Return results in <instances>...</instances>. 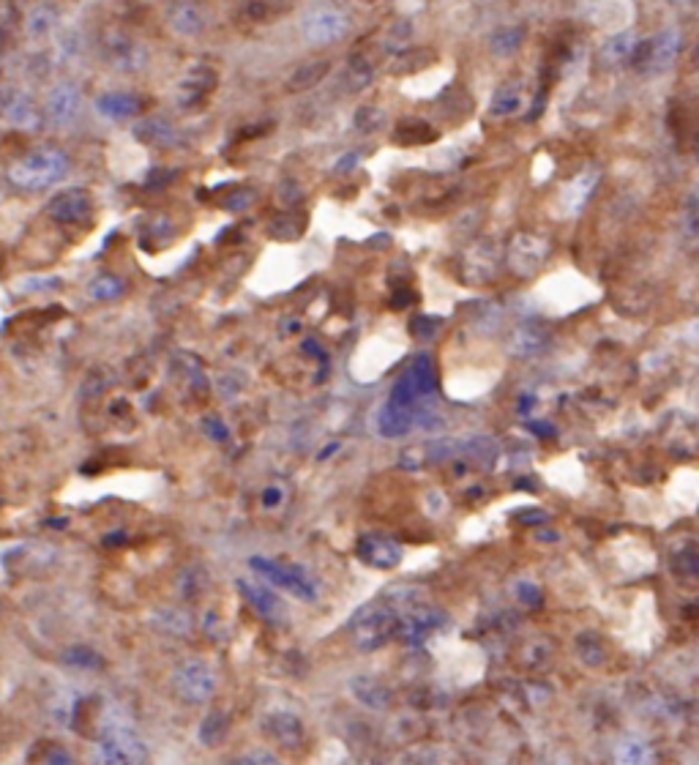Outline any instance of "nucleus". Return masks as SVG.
I'll use <instances>...</instances> for the list:
<instances>
[{"instance_id": "obj_16", "label": "nucleus", "mask_w": 699, "mask_h": 765, "mask_svg": "<svg viewBox=\"0 0 699 765\" xmlns=\"http://www.w3.org/2000/svg\"><path fill=\"white\" fill-rule=\"evenodd\" d=\"M93 109L107 120H134L145 112V98L126 90H109L93 98Z\"/></svg>"}, {"instance_id": "obj_8", "label": "nucleus", "mask_w": 699, "mask_h": 765, "mask_svg": "<svg viewBox=\"0 0 699 765\" xmlns=\"http://www.w3.org/2000/svg\"><path fill=\"white\" fill-rule=\"evenodd\" d=\"M301 33L309 44H334L350 33V16L339 5H314L303 14Z\"/></svg>"}, {"instance_id": "obj_25", "label": "nucleus", "mask_w": 699, "mask_h": 765, "mask_svg": "<svg viewBox=\"0 0 699 765\" xmlns=\"http://www.w3.org/2000/svg\"><path fill=\"white\" fill-rule=\"evenodd\" d=\"M328 71H331V60H325V57L309 60L287 77L284 88H287V93H303V90L314 88L323 77H328Z\"/></svg>"}, {"instance_id": "obj_28", "label": "nucleus", "mask_w": 699, "mask_h": 765, "mask_svg": "<svg viewBox=\"0 0 699 765\" xmlns=\"http://www.w3.org/2000/svg\"><path fill=\"white\" fill-rule=\"evenodd\" d=\"M612 765H653V747L645 739L632 736L618 744Z\"/></svg>"}, {"instance_id": "obj_37", "label": "nucleus", "mask_w": 699, "mask_h": 765, "mask_svg": "<svg viewBox=\"0 0 699 765\" xmlns=\"http://www.w3.org/2000/svg\"><path fill=\"white\" fill-rule=\"evenodd\" d=\"M522 41H525V27H500V30H495L492 33V52H498L500 57H506V55H511V52H517L519 47H522Z\"/></svg>"}, {"instance_id": "obj_43", "label": "nucleus", "mask_w": 699, "mask_h": 765, "mask_svg": "<svg viewBox=\"0 0 699 765\" xmlns=\"http://www.w3.org/2000/svg\"><path fill=\"white\" fill-rule=\"evenodd\" d=\"M673 569H675L681 577H686V580H697L699 553H694V550H684V553H678V555H675V561H673Z\"/></svg>"}, {"instance_id": "obj_20", "label": "nucleus", "mask_w": 699, "mask_h": 765, "mask_svg": "<svg viewBox=\"0 0 699 765\" xmlns=\"http://www.w3.org/2000/svg\"><path fill=\"white\" fill-rule=\"evenodd\" d=\"M350 695H353L364 708H369V711H383V708H388L391 700H394V692H391L383 681H377V678H372V676H355V678L350 681Z\"/></svg>"}, {"instance_id": "obj_27", "label": "nucleus", "mask_w": 699, "mask_h": 765, "mask_svg": "<svg viewBox=\"0 0 699 765\" xmlns=\"http://www.w3.org/2000/svg\"><path fill=\"white\" fill-rule=\"evenodd\" d=\"M435 137H437V131L421 118H405L394 129V140L399 145H424V142H432Z\"/></svg>"}, {"instance_id": "obj_50", "label": "nucleus", "mask_w": 699, "mask_h": 765, "mask_svg": "<svg viewBox=\"0 0 699 765\" xmlns=\"http://www.w3.org/2000/svg\"><path fill=\"white\" fill-rule=\"evenodd\" d=\"M284 501V492H282V487H268L265 492H262V506L265 509H276L279 503Z\"/></svg>"}, {"instance_id": "obj_55", "label": "nucleus", "mask_w": 699, "mask_h": 765, "mask_svg": "<svg viewBox=\"0 0 699 765\" xmlns=\"http://www.w3.org/2000/svg\"><path fill=\"white\" fill-rule=\"evenodd\" d=\"M0 613H3V605H0Z\"/></svg>"}, {"instance_id": "obj_34", "label": "nucleus", "mask_w": 699, "mask_h": 765, "mask_svg": "<svg viewBox=\"0 0 699 765\" xmlns=\"http://www.w3.org/2000/svg\"><path fill=\"white\" fill-rule=\"evenodd\" d=\"M429 63H432L429 49H402L399 55H394L391 71L399 77H410V74H418L421 68H427Z\"/></svg>"}, {"instance_id": "obj_6", "label": "nucleus", "mask_w": 699, "mask_h": 765, "mask_svg": "<svg viewBox=\"0 0 699 765\" xmlns=\"http://www.w3.org/2000/svg\"><path fill=\"white\" fill-rule=\"evenodd\" d=\"M249 566L268 580L271 585L287 591L290 596L301 599V602H314L317 599V583L306 574V569L295 566V563H284V561H273V558H260L254 555L249 561Z\"/></svg>"}, {"instance_id": "obj_24", "label": "nucleus", "mask_w": 699, "mask_h": 765, "mask_svg": "<svg viewBox=\"0 0 699 765\" xmlns=\"http://www.w3.org/2000/svg\"><path fill=\"white\" fill-rule=\"evenodd\" d=\"M150 626L167 637H186L194 629V618L183 607H159L150 613Z\"/></svg>"}, {"instance_id": "obj_54", "label": "nucleus", "mask_w": 699, "mask_h": 765, "mask_svg": "<svg viewBox=\"0 0 699 765\" xmlns=\"http://www.w3.org/2000/svg\"><path fill=\"white\" fill-rule=\"evenodd\" d=\"M697 60H699V47H697Z\"/></svg>"}, {"instance_id": "obj_30", "label": "nucleus", "mask_w": 699, "mask_h": 765, "mask_svg": "<svg viewBox=\"0 0 699 765\" xmlns=\"http://www.w3.org/2000/svg\"><path fill=\"white\" fill-rule=\"evenodd\" d=\"M525 104V90H522V82H506L503 88L495 90L492 96V104H489V112L492 115H514L519 112V107Z\"/></svg>"}, {"instance_id": "obj_35", "label": "nucleus", "mask_w": 699, "mask_h": 765, "mask_svg": "<svg viewBox=\"0 0 699 765\" xmlns=\"http://www.w3.org/2000/svg\"><path fill=\"white\" fill-rule=\"evenodd\" d=\"M115 383V372L109 367H93L79 386V399H96Z\"/></svg>"}, {"instance_id": "obj_15", "label": "nucleus", "mask_w": 699, "mask_h": 765, "mask_svg": "<svg viewBox=\"0 0 699 765\" xmlns=\"http://www.w3.org/2000/svg\"><path fill=\"white\" fill-rule=\"evenodd\" d=\"M131 134L137 137V142L148 145V148H159V150H172L180 148L186 142V137L167 120V118H139L131 129Z\"/></svg>"}, {"instance_id": "obj_26", "label": "nucleus", "mask_w": 699, "mask_h": 765, "mask_svg": "<svg viewBox=\"0 0 699 765\" xmlns=\"http://www.w3.org/2000/svg\"><path fill=\"white\" fill-rule=\"evenodd\" d=\"M637 47V36L632 30H618L615 36L607 38V44L601 47V63L604 66H623L632 60Z\"/></svg>"}, {"instance_id": "obj_13", "label": "nucleus", "mask_w": 699, "mask_h": 765, "mask_svg": "<svg viewBox=\"0 0 699 765\" xmlns=\"http://www.w3.org/2000/svg\"><path fill=\"white\" fill-rule=\"evenodd\" d=\"M550 254V241L541 238V235H533V233H519L514 241H511V268L519 274V276H533L544 260Z\"/></svg>"}, {"instance_id": "obj_9", "label": "nucleus", "mask_w": 699, "mask_h": 765, "mask_svg": "<svg viewBox=\"0 0 699 765\" xmlns=\"http://www.w3.org/2000/svg\"><path fill=\"white\" fill-rule=\"evenodd\" d=\"M82 109V88L71 79H63L49 88L44 98V115L52 126H68Z\"/></svg>"}, {"instance_id": "obj_1", "label": "nucleus", "mask_w": 699, "mask_h": 765, "mask_svg": "<svg viewBox=\"0 0 699 765\" xmlns=\"http://www.w3.org/2000/svg\"><path fill=\"white\" fill-rule=\"evenodd\" d=\"M437 375L429 356H418L396 380L391 397L385 399L377 427L385 438H399L410 432L418 421L427 419V410L435 408Z\"/></svg>"}, {"instance_id": "obj_22", "label": "nucleus", "mask_w": 699, "mask_h": 765, "mask_svg": "<svg viewBox=\"0 0 699 765\" xmlns=\"http://www.w3.org/2000/svg\"><path fill=\"white\" fill-rule=\"evenodd\" d=\"M219 85V71L200 63L194 66L191 71H186L183 82H180V90H183V107H191V104H200L213 88Z\"/></svg>"}, {"instance_id": "obj_44", "label": "nucleus", "mask_w": 699, "mask_h": 765, "mask_svg": "<svg viewBox=\"0 0 699 765\" xmlns=\"http://www.w3.org/2000/svg\"><path fill=\"white\" fill-rule=\"evenodd\" d=\"M202 432L213 440V443H227L230 440V429L219 416H205L202 419Z\"/></svg>"}, {"instance_id": "obj_18", "label": "nucleus", "mask_w": 699, "mask_h": 765, "mask_svg": "<svg viewBox=\"0 0 699 765\" xmlns=\"http://www.w3.org/2000/svg\"><path fill=\"white\" fill-rule=\"evenodd\" d=\"M262 730H265L268 739H273L279 747H287V749L301 747L303 739H306V728L293 711H271L262 719Z\"/></svg>"}, {"instance_id": "obj_2", "label": "nucleus", "mask_w": 699, "mask_h": 765, "mask_svg": "<svg viewBox=\"0 0 699 765\" xmlns=\"http://www.w3.org/2000/svg\"><path fill=\"white\" fill-rule=\"evenodd\" d=\"M68 172V156L60 148L44 145L16 159L8 167V181L22 191H44Z\"/></svg>"}, {"instance_id": "obj_4", "label": "nucleus", "mask_w": 699, "mask_h": 765, "mask_svg": "<svg viewBox=\"0 0 699 765\" xmlns=\"http://www.w3.org/2000/svg\"><path fill=\"white\" fill-rule=\"evenodd\" d=\"M399 632V615L394 613V607L388 602H377L361 610V615L353 624V637H355V648L364 654L380 651L383 646H388L394 640V635Z\"/></svg>"}, {"instance_id": "obj_45", "label": "nucleus", "mask_w": 699, "mask_h": 765, "mask_svg": "<svg viewBox=\"0 0 699 765\" xmlns=\"http://www.w3.org/2000/svg\"><path fill=\"white\" fill-rule=\"evenodd\" d=\"M686 227H689V233L699 235V186L686 202Z\"/></svg>"}, {"instance_id": "obj_12", "label": "nucleus", "mask_w": 699, "mask_h": 765, "mask_svg": "<svg viewBox=\"0 0 699 765\" xmlns=\"http://www.w3.org/2000/svg\"><path fill=\"white\" fill-rule=\"evenodd\" d=\"M0 112L5 120H11L19 129H38L44 120V112L36 104V98L16 85H8L0 90Z\"/></svg>"}, {"instance_id": "obj_17", "label": "nucleus", "mask_w": 699, "mask_h": 765, "mask_svg": "<svg viewBox=\"0 0 699 765\" xmlns=\"http://www.w3.org/2000/svg\"><path fill=\"white\" fill-rule=\"evenodd\" d=\"M238 585V591L243 594V599L249 602V607L260 615V618H265V621H271V624H279V621H284V605H282V599L268 588V585H262V583H254V580H238L235 583Z\"/></svg>"}, {"instance_id": "obj_52", "label": "nucleus", "mask_w": 699, "mask_h": 765, "mask_svg": "<svg viewBox=\"0 0 699 765\" xmlns=\"http://www.w3.org/2000/svg\"><path fill=\"white\" fill-rule=\"evenodd\" d=\"M128 539H123V533H112V539H107V544H126Z\"/></svg>"}, {"instance_id": "obj_14", "label": "nucleus", "mask_w": 699, "mask_h": 765, "mask_svg": "<svg viewBox=\"0 0 699 765\" xmlns=\"http://www.w3.org/2000/svg\"><path fill=\"white\" fill-rule=\"evenodd\" d=\"M164 22L172 33L189 38V36H200L205 30L208 11L197 0H170L164 5Z\"/></svg>"}, {"instance_id": "obj_7", "label": "nucleus", "mask_w": 699, "mask_h": 765, "mask_svg": "<svg viewBox=\"0 0 699 765\" xmlns=\"http://www.w3.org/2000/svg\"><path fill=\"white\" fill-rule=\"evenodd\" d=\"M98 55H101V60H104L109 68H115V71H120V74H137V71H142V68L148 66V60H150L148 47H145L139 38H134V36H128V33H123V30H109V33H104L101 41H98Z\"/></svg>"}, {"instance_id": "obj_38", "label": "nucleus", "mask_w": 699, "mask_h": 765, "mask_svg": "<svg viewBox=\"0 0 699 765\" xmlns=\"http://www.w3.org/2000/svg\"><path fill=\"white\" fill-rule=\"evenodd\" d=\"M57 25V11L52 5H36L30 14H27V33L30 36H44V33H52Z\"/></svg>"}, {"instance_id": "obj_42", "label": "nucleus", "mask_w": 699, "mask_h": 765, "mask_svg": "<svg viewBox=\"0 0 699 765\" xmlns=\"http://www.w3.org/2000/svg\"><path fill=\"white\" fill-rule=\"evenodd\" d=\"M254 200H257V191H254L252 186H235V189L221 200V205H224L227 211H246V208H252Z\"/></svg>"}, {"instance_id": "obj_5", "label": "nucleus", "mask_w": 699, "mask_h": 765, "mask_svg": "<svg viewBox=\"0 0 699 765\" xmlns=\"http://www.w3.org/2000/svg\"><path fill=\"white\" fill-rule=\"evenodd\" d=\"M216 670L205 659H186L172 673V692L186 706H205L216 695Z\"/></svg>"}, {"instance_id": "obj_21", "label": "nucleus", "mask_w": 699, "mask_h": 765, "mask_svg": "<svg viewBox=\"0 0 699 765\" xmlns=\"http://www.w3.org/2000/svg\"><path fill=\"white\" fill-rule=\"evenodd\" d=\"M681 52V33L678 30H662L659 36L651 38V60H648V74H662L667 71Z\"/></svg>"}, {"instance_id": "obj_32", "label": "nucleus", "mask_w": 699, "mask_h": 765, "mask_svg": "<svg viewBox=\"0 0 699 765\" xmlns=\"http://www.w3.org/2000/svg\"><path fill=\"white\" fill-rule=\"evenodd\" d=\"M410 38H413V25H410V19H396L394 25H388V27L383 30V36H380V49H383L385 55H399L402 49H407Z\"/></svg>"}, {"instance_id": "obj_48", "label": "nucleus", "mask_w": 699, "mask_h": 765, "mask_svg": "<svg viewBox=\"0 0 699 765\" xmlns=\"http://www.w3.org/2000/svg\"><path fill=\"white\" fill-rule=\"evenodd\" d=\"M44 763H46V765H74V755H71L68 749H63V747H52V749L46 752Z\"/></svg>"}, {"instance_id": "obj_23", "label": "nucleus", "mask_w": 699, "mask_h": 765, "mask_svg": "<svg viewBox=\"0 0 699 765\" xmlns=\"http://www.w3.org/2000/svg\"><path fill=\"white\" fill-rule=\"evenodd\" d=\"M375 71H377V60L369 55V52H355L342 74V85L347 93H361L364 88L372 85L375 79Z\"/></svg>"}, {"instance_id": "obj_49", "label": "nucleus", "mask_w": 699, "mask_h": 765, "mask_svg": "<svg viewBox=\"0 0 699 765\" xmlns=\"http://www.w3.org/2000/svg\"><path fill=\"white\" fill-rule=\"evenodd\" d=\"M517 594H519V599H522L525 605H539V602H541L539 588L530 585V583H519V585H517Z\"/></svg>"}, {"instance_id": "obj_47", "label": "nucleus", "mask_w": 699, "mask_h": 765, "mask_svg": "<svg viewBox=\"0 0 699 765\" xmlns=\"http://www.w3.org/2000/svg\"><path fill=\"white\" fill-rule=\"evenodd\" d=\"M22 290H55L60 287V279L57 276H36V279H25L19 282Z\"/></svg>"}, {"instance_id": "obj_10", "label": "nucleus", "mask_w": 699, "mask_h": 765, "mask_svg": "<svg viewBox=\"0 0 699 765\" xmlns=\"http://www.w3.org/2000/svg\"><path fill=\"white\" fill-rule=\"evenodd\" d=\"M93 211V197L87 189H63L46 202V216L57 224H82Z\"/></svg>"}, {"instance_id": "obj_19", "label": "nucleus", "mask_w": 699, "mask_h": 765, "mask_svg": "<svg viewBox=\"0 0 699 765\" xmlns=\"http://www.w3.org/2000/svg\"><path fill=\"white\" fill-rule=\"evenodd\" d=\"M358 558L375 569H394L402 563V547L388 536H361L358 539Z\"/></svg>"}, {"instance_id": "obj_29", "label": "nucleus", "mask_w": 699, "mask_h": 765, "mask_svg": "<svg viewBox=\"0 0 699 765\" xmlns=\"http://www.w3.org/2000/svg\"><path fill=\"white\" fill-rule=\"evenodd\" d=\"M60 662L74 670H104V656L85 643H74L60 654Z\"/></svg>"}, {"instance_id": "obj_39", "label": "nucleus", "mask_w": 699, "mask_h": 765, "mask_svg": "<svg viewBox=\"0 0 699 765\" xmlns=\"http://www.w3.org/2000/svg\"><path fill=\"white\" fill-rule=\"evenodd\" d=\"M301 230H303V219L295 213H282L279 219L271 222V235L279 241H293L301 235Z\"/></svg>"}, {"instance_id": "obj_53", "label": "nucleus", "mask_w": 699, "mask_h": 765, "mask_svg": "<svg viewBox=\"0 0 699 765\" xmlns=\"http://www.w3.org/2000/svg\"><path fill=\"white\" fill-rule=\"evenodd\" d=\"M673 3H697V0H673Z\"/></svg>"}, {"instance_id": "obj_31", "label": "nucleus", "mask_w": 699, "mask_h": 765, "mask_svg": "<svg viewBox=\"0 0 699 765\" xmlns=\"http://www.w3.org/2000/svg\"><path fill=\"white\" fill-rule=\"evenodd\" d=\"M599 175L596 172H588V175H580L574 178L566 189H563V205L569 213H577L582 211V205L588 202V197L593 194V186H596Z\"/></svg>"}, {"instance_id": "obj_33", "label": "nucleus", "mask_w": 699, "mask_h": 765, "mask_svg": "<svg viewBox=\"0 0 699 765\" xmlns=\"http://www.w3.org/2000/svg\"><path fill=\"white\" fill-rule=\"evenodd\" d=\"M227 730H230V719L224 711H211L205 714V719L200 722V741L205 747H219L224 739H227Z\"/></svg>"}, {"instance_id": "obj_36", "label": "nucleus", "mask_w": 699, "mask_h": 765, "mask_svg": "<svg viewBox=\"0 0 699 765\" xmlns=\"http://www.w3.org/2000/svg\"><path fill=\"white\" fill-rule=\"evenodd\" d=\"M87 295L93 301H115L123 295V282L115 274H98L90 284H87Z\"/></svg>"}, {"instance_id": "obj_41", "label": "nucleus", "mask_w": 699, "mask_h": 765, "mask_svg": "<svg viewBox=\"0 0 699 765\" xmlns=\"http://www.w3.org/2000/svg\"><path fill=\"white\" fill-rule=\"evenodd\" d=\"M396 765H440V755H437V749H435V747L421 744V747L407 749V752L399 758V763Z\"/></svg>"}, {"instance_id": "obj_3", "label": "nucleus", "mask_w": 699, "mask_h": 765, "mask_svg": "<svg viewBox=\"0 0 699 765\" xmlns=\"http://www.w3.org/2000/svg\"><path fill=\"white\" fill-rule=\"evenodd\" d=\"M148 763V744L139 739L134 725L118 722L104 728L96 736L93 765H145Z\"/></svg>"}, {"instance_id": "obj_51", "label": "nucleus", "mask_w": 699, "mask_h": 765, "mask_svg": "<svg viewBox=\"0 0 699 765\" xmlns=\"http://www.w3.org/2000/svg\"><path fill=\"white\" fill-rule=\"evenodd\" d=\"M355 161H361V156H358V153H347V156H342V159L336 161V172H350V170L355 167Z\"/></svg>"}, {"instance_id": "obj_11", "label": "nucleus", "mask_w": 699, "mask_h": 765, "mask_svg": "<svg viewBox=\"0 0 699 765\" xmlns=\"http://www.w3.org/2000/svg\"><path fill=\"white\" fill-rule=\"evenodd\" d=\"M448 615L437 607H416L405 618H399V637L407 646H421L432 640L440 629H446Z\"/></svg>"}, {"instance_id": "obj_46", "label": "nucleus", "mask_w": 699, "mask_h": 765, "mask_svg": "<svg viewBox=\"0 0 699 765\" xmlns=\"http://www.w3.org/2000/svg\"><path fill=\"white\" fill-rule=\"evenodd\" d=\"M238 765H284L276 755H271V752H262V749H254V752H246L241 760H238Z\"/></svg>"}, {"instance_id": "obj_40", "label": "nucleus", "mask_w": 699, "mask_h": 765, "mask_svg": "<svg viewBox=\"0 0 699 765\" xmlns=\"http://www.w3.org/2000/svg\"><path fill=\"white\" fill-rule=\"evenodd\" d=\"M385 120V112L380 107H372V104H364L361 109H355V129L364 131V134H372L383 126Z\"/></svg>"}]
</instances>
